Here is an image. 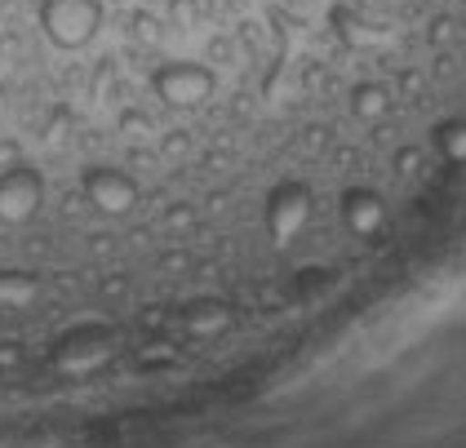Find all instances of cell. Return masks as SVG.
Wrapping results in <instances>:
<instances>
[{"instance_id": "6da1fadb", "label": "cell", "mask_w": 466, "mask_h": 448, "mask_svg": "<svg viewBox=\"0 0 466 448\" xmlns=\"http://www.w3.org/2000/svg\"><path fill=\"white\" fill-rule=\"evenodd\" d=\"M36 23L54 49L63 54L89 49L94 36L103 32V0H40Z\"/></svg>"}, {"instance_id": "7a4b0ae2", "label": "cell", "mask_w": 466, "mask_h": 448, "mask_svg": "<svg viewBox=\"0 0 466 448\" xmlns=\"http://www.w3.org/2000/svg\"><path fill=\"white\" fill-rule=\"evenodd\" d=\"M218 89V71L205 63H191V58H169L151 71V94L174 111H196L214 98Z\"/></svg>"}, {"instance_id": "3957f363", "label": "cell", "mask_w": 466, "mask_h": 448, "mask_svg": "<svg viewBox=\"0 0 466 448\" xmlns=\"http://www.w3.org/2000/svg\"><path fill=\"white\" fill-rule=\"evenodd\" d=\"M311 213H316V200H311V187L298 182V178H285L267 191L262 200V227L276 244H293L307 227H311Z\"/></svg>"}, {"instance_id": "277c9868", "label": "cell", "mask_w": 466, "mask_h": 448, "mask_svg": "<svg viewBox=\"0 0 466 448\" xmlns=\"http://www.w3.org/2000/svg\"><path fill=\"white\" fill-rule=\"evenodd\" d=\"M116 355V329L111 324H76L72 333H63L54 346V364L63 373H94Z\"/></svg>"}, {"instance_id": "5b68a950", "label": "cell", "mask_w": 466, "mask_h": 448, "mask_svg": "<svg viewBox=\"0 0 466 448\" xmlns=\"http://www.w3.org/2000/svg\"><path fill=\"white\" fill-rule=\"evenodd\" d=\"M45 205V178L36 165L18 160L0 169V227H27Z\"/></svg>"}, {"instance_id": "8992f818", "label": "cell", "mask_w": 466, "mask_h": 448, "mask_svg": "<svg viewBox=\"0 0 466 448\" xmlns=\"http://www.w3.org/2000/svg\"><path fill=\"white\" fill-rule=\"evenodd\" d=\"M338 218L347 227V236L360 244H373L391 227V205L378 187H347L338 196Z\"/></svg>"}, {"instance_id": "52a82bcc", "label": "cell", "mask_w": 466, "mask_h": 448, "mask_svg": "<svg viewBox=\"0 0 466 448\" xmlns=\"http://www.w3.org/2000/svg\"><path fill=\"white\" fill-rule=\"evenodd\" d=\"M80 191H85L89 205L98 213H107V218H125L129 209L138 205V182L125 169H116V165H89L80 173Z\"/></svg>"}, {"instance_id": "ba28073f", "label": "cell", "mask_w": 466, "mask_h": 448, "mask_svg": "<svg viewBox=\"0 0 466 448\" xmlns=\"http://www.w3.org/2000/svg\"><path fill=\"white\" fill-rule=\"evenodd\" d=\"M395 111V89H387L382 80H364L351 89V116H356L360 125H387Z\"/></svg>"}, {"instance_id": "9c48e42d", "label": "cell", "mask_w": 466, "mask_h": 448, "mask_svg": "<svg viewBox=\"0 0 466 448\" xmlns=\"http://www.w3.org/2000/svg\"><path fill=\"white\" fill-rule=\"evenodd\" d=\"M231 320H236L231 307L218 302V298H200V302H191V307L182 311V324H187V333H196V338H218V333H227Z\"/></svg>"}, {"instance_id": "30bf717a", "label": "cell", "mask_w": 466, "mask_h": 448, "mask_svg": "<svg viewBox=\"0 0 466 448\" xmlns=\"http://www.w3.org/2000/svg\"><path fill=\"white\" fill-rule=\"evenodd\" d=\"M36 276L27 271H0V307H27L36 298Z\"/></svg>"}]
</instances>
